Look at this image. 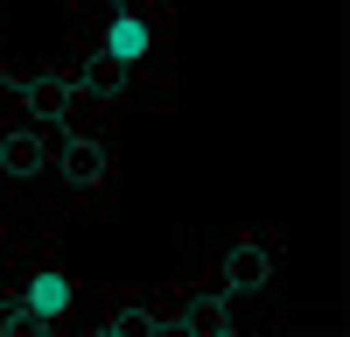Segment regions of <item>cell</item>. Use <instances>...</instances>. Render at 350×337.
Here are the masks:
<instances>
[{
    "label": "cell",
    "instance_id": "cell-1",
    "mask_svg": "<svg viewBox=\"0 0 350 337\" xmlns=\"http://www.w3.org/2000/svg\"><path fill=\"white\" fill-rule=\"evenodd\" d=\"M148 21L140 14H112V28H105V56H120V64H140V56H148Z\"/></svg>",
    "mask_w": 350,
    "mask_h": 337
},
{
    "label": "cell",
    "instance_id": "cell-2",
    "mask_svg": "<svg viewBox=\"0 0 350 337\" xmlns=\"http://www.w3.org/2000/svg\"><path fill=\"white\" fill-rule=\"evenodd\" d=\"M70 309V281L64 274H36L28 281V316H64Z\"/></svg>",
    "mask_w": 350,
    "mask_h": 337
},
{
    "label": "cell",
    "instance_id": "cell-3",
    "mask_svg": "<svg viewBox=\"0 0 350 337\" xmlns=\"http://www.w3.org/2000/svg\"><path fill=\"white\" fill-rule=\"evenodd\" d=\"M112 8H126V0H112Z\"/></svg>",
    "mask_w": 350,
    "mask_h": 337
}]
</instances>
